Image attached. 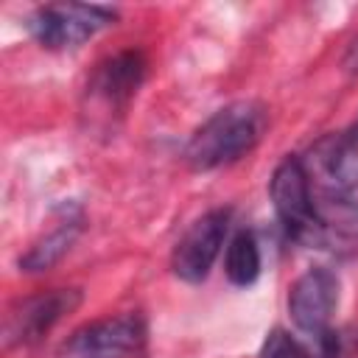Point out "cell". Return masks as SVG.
I'll list each match as a JSON object with an SVG mask.
<instances>
[{
  "mask_svg": "<svg viewBox=\"0 0 358 358\" xmlns=\"http://www.w3.org/2000/svg\"><path fill=\"white\" fill-rule=\"evenodd\" d=\"M84 229V213L76 204H62L53 213L50 227L28 246V252L20 257V268L28 274L53 268L76 243V238Z\"/></svg>",
  "mask_w": 358,
  "mask_h": 358,
  "instance_id": "9c48e42d",
  "label": "cell"
},
{
  "mask_svg": "<svg viewBox=\"0 0 358 358\" xmlns=\"http://www.w3.org/2000/svg\"><path fill=\"white\" fill-rule=\"evenodd\" d=\"M266 126L263 106L252 101H238L215 115H210L187 140L185 145V162L193 171H215L221 165H229L249 154Z\"/></svg>",
  "mask_w": 358,
  "mask_h": 358,
  "instance_id": "6da1fadb",
  "label": "cell"
},
{
  "mask_svg": "<svg viewBox=\"0 0 358 358\" xmlns=\"http://www.w3.org/2000/svg\"><path fill=\"white\" fill-rule=\"evenodd\" d=\"M145 319L120 313L76 330L64 344V358H134L145 347Z\"/></svg>",
  "mask_w": 358,
  "mask_h": 358,
  "instance_id": "277c9868",
  "label": "cell"
},
{
  "mask_svg": "<svg viewBox=\"0 0 358 358\" xmlns=\"http://www.w3.org/2000/svg\"><path fill=\"white\" fill-rule=\"evenodd\" d=\"M338 277L327 266H313L299 274L288 291V313L296 330L313 338L327 336L338 308Z\"/></svg>",
  "mask_w": 358,
  "mask_h": 358,
  "instance_id": "5b68a950",
  "label": "cell"
},
{
  "mask_svg": "<svg viewBox=\"0 0 358 358\" xmlns=\"http://www.w3.org/2000/svg\"><path fill=\"white\" fill-rule=\"evenodd\" d=\"M344 64H347V70H350V73H358V39L350 45V53H347Z\"/></svg>",
  "mask_w": 358,
  "mask_h": 358,
  "instance_id": "4fadbf2b",
  "label": "cell"
},
{
  "mask_svg": "<svg viewBox=\"0 0 358 358\" xmlns=\"http://www.w3.org/2000/svg\"><path fill=\"white\" fill-rule=\"evenodd\" d=\"M316 173L324 190H347L358 179V134H333L313 148Z\"/></svg>",
  "mask_w": 358,
  "mask_h": 358,
  "instance_id": "30bf717a",
  "label": "cell"
},
{
  "mask_svg": "<svg viewBox=\"0 0 358 358\" xmlns=\"http://www.w3.org/2000/svg\"><path fill=\"white\" fill-rule=\"evenodd\" d=\"M145 78V56L140 50H120L101 62L87 84V98L101 106V112H123L137 95Z\"/></svg>",
  "mask_w": 358,
  "mask_h": 358,
  "instance_id": "ba28073f",
  "label": "cell"
},
{
  "mask_svg": "<svg viewBox=\"0 0 358 358\" xmlns=\"http://www.w3.org/2000/svg\"><path fill=\"white\" fill-rule=\"evenodd\" d=\"M115 22V11L106 6H87V3H50L31 14L28 28L36 42L48 50L78 48L98 31Z\"/></svg>",
  "mask_w": 358,
  "mask_h": 358,
  "instance_id": "3957f363",
  "label": "cell"
},
{
  "mask_svg": "<svg viewBox=\"0 0 358 358\" xmlns=\"http://www.w3.org/2000/svg\"><path fill=\"white\" fill-rule=\"evenodd\" d=\"M260 358H313L305 344H299L288 330H271L260 347Z\"/></svg>",
  "mask_w": 358,
  "mask_h": 358,
  "instance_id": "7c38bea8",
  "label": "cell"
},
{
  "mask_svg": "<svg viewBox=\"0 0 358 358\" xmlns=\"http://www.w3.org/2000/svg\"><path fill=\"white\" fill-rule=\"evenodd\" d=\"M227 229H229V210H210L201 218H196L173 246L171 255L173 274L193 285L207 280L215 257L224 249Z\"/></svg>",
  "mask_w": 358,
  "mask_h": 358,
  "instance_id": "8992f818",
  "label": "cell"
},
{
  "mask_svg": "<svg viewBox=\"0 0 358 358\" xmlns=\"http://www.w3.org/2000/svg\"><path fill=\"white\" fill-rule=\"evenodd\" d=\"M268 196L277 218L288 229V235L308 246H324L327 227L322 224L313 201L310 173L299 157H285L268 182Z\"/></svg>",
  "mask_w": 358,
  "mask_h": 358,
  "instance_id": "7a4b0ae2",
  "label": "cell"
},
{
  "mask_svg": "<svg viewBox=\"0 0 358 358\" xmlns=\"http://www.w3.org/2000/svg\"><path fill=\"white\" fill-rule=\"evenodd\" d=\"M81 299L84 296L78 288H53V291L22 299L6 319V327H3L6 347H22V344L39 341L64 316H70L81 305Z\"/></svg>",
  "mask_w": 358,
  "mask_h": 358,
  "instance_id": "52a82bcc",
  "label": "cell"
},
{
  "mask_svg": "<svg viewBox=\"0 0 358 358\" xmlns=\"http://www.w3.org/2000/svg\"><path fill=\"white\" fill-rule=\"evenodd\" d=\"M224 271L232 285H252L260 277V246L252 232L241 229L229 243H227V257H224Z\"/></svg>",
  "mask_w": 358,
  "mask_h": 358,
  "instance_id": "8fae6325",
  "label": "cell"
}]
</instances>
